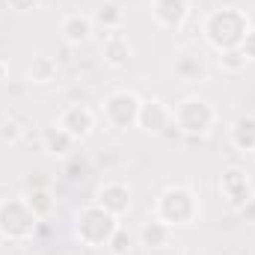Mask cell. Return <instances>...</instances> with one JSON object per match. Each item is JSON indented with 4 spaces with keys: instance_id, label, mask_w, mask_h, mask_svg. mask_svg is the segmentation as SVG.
<instances>
[{
    "instance_id": "6da1fadb",
    "label": "cell",
    "mask_w": 255,
    "mask_h": 255,
    "mask_svg": "<svg viewBox=\"0 0 255 255\" xmlns=\"http://www.w3.org/2000/svg\"><path fill=\"white\" fill-rule=\"evenodd\" d=\"M250 27L253 24H250V18H247L244 9H238V6H220V9H214V12L205 15L202 36H205V42L217 54H223V51L241 48V42L250 33Z\"/></svg>"
},
{
    "instance_id": "7a4b0ae2",
    "label": "cell",
    "mask_w": 255,
    "mask_h": 255,
    "mask_svg": "<svg viewBox=\"0 0 255 255\" xmlns=\"http://www.w3.org/2000/svg\"><path fill=\"white\" fill-rule=\"evenodd\" d=\"M116 229H119V217L104 211L98 202L83 205L74 217V238L89 250H104Z\"/></svg>"
},
{
    "instance_id": "3957f363",
    "label": "cell",
    "mask_w": 255,
    "mask_h": 255,
    "mask_svg": "<svg viewBox=\"0 0 255 255\" xmlns=\"http://www.w3.org/2000/svg\"><path fill=\"white\" fill-rule=\"evenodd\" d=\"M154 220H160L169 229H181V226H193L199 220V199L190 187L175 184L157 196L154 202Z\"/></svg>"
},
{
    "instance_id": "277c9868",
    "label": "cell",
    "mask_w": 255,
    "mask_h": 255,
    "mask_svg": "<svg viewBox=\"0 0 255 255\" xmlns=\"http://www.w3.org/2000/svg\"><path fill=\"white\" fill-rule=\"evenodd\" d=\"M39 217L33 214V208L27 205L24 196H12V199H0V238L12 241V244H24L33 241L39 232Z\"/></svg>"
},
{
    "instance_id": "5b68a950",
    "label": "cell",
    "mask_w": 255,
    "mask_h": 255,
    "mask_svg": "<svg viewBox=\"0 0 255 255\" xmlns=\"http://www.w3.org/2000/svg\"><path fill=\"white\" fill-rule=\"evenodd\" d=\"M175 128L184 133V136H208L214 128H217V110L211 101L205 98H184L181 104H175Z\"/></svg>"
},
{
    "instance_id": "8992f818",
    "label": "cell",
    "mask_w": 255,
    "mask_h": 255,
    "mask_svg": "<svg viewBox=\"0 0 255 255\" xmlns=\"http://www.w3.org/2000/svg\"><path fill=\"white\" fill-rule=\"evenodd\" d=\"M139 104L142 98L136 92H128V89H116L104 98L101 104V113L116 130H128V128H136V116H139Z\"/></svg>"
},
{
    "instance_id": "52a82bcc",
    "label": "cell",
    "mask_w": 255,
    "mask_h": 255,
    "mask_svg": "<svg viewBox=\"0 0 255 255\" xmlns=\"http://www.w3.org/2000/svg\"><path fill=\"white\" fill-rule=\"evenodd\" d=\"M136 128L151 133V136H172L175 128V113L169 104H163L160 98H142L139 104V116H136Z\"/></svg>"
},
{
    "instance_id": "ba28073f",
    "label": "cell",
    "mask_w": 255,
    "mask_h": 255,
    "mask_svg": "<svg viewBox=\"0 0 255 255\" xmlns=\"http://www.w3.org/2000/svg\"><path fill=\"white\" fill-rule=\"evenodd\" d=\"M220 196L226 199V205L238 214L250 199H255V190H253V181L250 175L241 169V166H226L220 172Z\"/></svg>"
},
{
    "instance_id": "9c48e42d",
    "label": "cell",
    "mask_w": 255,
    "mask_h": 255,
    "mask_svg": "<svg viewBox=\"0 0 255 255\" xmlns=\"http://www.w3.org/2000/svg\"><path fill=\"white\" fill-rule=\"evenodd\" d=\"M57 125L80 142V139H86V136L95 130V113H92L86 104H68L63 113H60Z\"/></svg>"
},
{
    "instance_id": "30bf717a",
    "label": "cell",
    "mask_w": 255,
    "mask_h": 255,
    "mask_svg": "<svg viewBox=\"0 0 255 255\" xmlns=\"http://www.w3.org/2000/svg\"><path fill=\"white\" fill-rule=\"evenodd\" d=\"M151 15L157 21V27L163 30H181L187 15H190V3L187 0H154L151 3Z\"/></svg>"
},
{
    "instance_id": "8fae6325",
    "label": "cell",
    "mask_w": 255,
    "mask_h": 255,
    "mask_svg": "<svg viewBox=\"0 0 255 255\" xmlns=\"http://www.w3.org/2000/svg\"><path fill=\"white\" fill-rule=\"evenodd\" d=\"M130 199H133V193H130V187L122 184V181L104 184V187L98 190V196H95V202H98L104 211H110L113 217H119V220L130 211Z\"/></svg>"
},
{
    "instance_id": "7c38bea8",
    "label": "cell",
    "mask_w": 255,
    "mask_h": 255,
    "mask_svg": "<svg viewBox=\"0 0 255 255\" xmlns=\"http://www.w3.org/2000/svg\"><path fill=\"white\" fill-rule=\"evenodd\" d=\"M92 15H83V12H71V15H65L63 24H60V36H63L65 45H71V48H80V45H86L89 39H92Z\"/></svg>"
},
{
    "instance_id": "4fadbf2b",
    "label": "cell",
    "mask_w": 255,
    "mask_h": 255,
    "mask_svg": "<svg viewBox=\"0 0 255 255\" xmlns=\"http://www.w3.org/2000/svg\"><path fill=\"white\" fill-rule=\"evenodd\" d=\"M101 57H104V63L113 65V68H125L130 63V57H133V45H130V39L122 36L119 30L116 33H107V39L101 45Z\"/></svg>"
},
{
    "instance_id": "5bb4252c",
    "label": "cell",
    "mask_w": 255,
    "mask_h": 255,
    "mask_svg": "<svg viewBox=\"0 0 255 255\" xmlns=\"http://www.w3.org/2000/svg\"><path fill=\"white\" fill-rule=\"evenodd\" d=\"M172 71H175V77L184 80V83H199V80L208 77V65H205V60H202L199 54H193V51H181V54H175Z\"/></svg>"
},
{
    "instance_id": "9a60e30c",
    "label": "cell",
    "mask_w": 255,
    "mask_h": 255,
    "mask_svg": "<svg viewBox=\"0 0 255 255\" xmlns=\"http://www.w3.org/2000/svg\"><path fill=\"white\" fill-rule=\"evenodd\" d=\"M60 77V65L51 54H36L30 63H27V80L30 83H39V86H48Z\"/></svg>"
},
{
    "instance_id": "2e32d148",
    "label": "cell",
    "mask_w": 255,
    "mask_h": 255,
    "mask_svg": "<svg viewBox=\"0 0 255 255\" xmlns=\"http://www.w3.org/2000/svg\"><path fill=\"white\" fill-rule=\"evenodd\" d=\"M229 139H232V145L238 148V151H255V116H241V119H235V125L229 130Z\"/></svg>"
},
{
    "instance_id": "e0dca14e",
    "label": "cell",
    "mask_w": 255,
    "mask_h": 255,
    "mask_svg": "<svg viewBox=\"0 0 255 255\" xmlns=\"http://www.w3.org/2000/svg\"><path fill=\"white\" fill-rule=\"evenodd\" d=\"M42 142H45V151L54 154V157H68V154L74 151V145H77V139H74L71 133H65L60 125L48 128L45 136H42Z\"/></svg>"
},
{
    "instance_id": "ac0fdd59",
    "label": "cell",
    "mask_w": 255,
    "mask_h": 255,
    "mask_svg": "<svg viewBox=\"0 0 255 255\" xmlns=\"http://www.w3.org/2000/svg\"><path fill=\"white\" fill-rule=\"evenodd\" d=\"M92 24L104 27L107 33H116V30L125 24V9H122L119 3H113V0H104V3L92 12Z\"/></svg>"
},
{
    "instance_id": "d6986e66",
    "label": "cell",
    "mask_w": 255,
    "mask_h": 255,
    "mask_svg": "<svg viewBox=\"0 0 255 255\" xmlns=\"http://www.w3.org/2000/svg\"><path fill=\"white\" fill-rule=\"evenodd\" d=\"M169 238H172V229L169 226H163L160 220H148L142 229H139V244L142 247H148V250H163L166 244H169Z\"/></svg>"
},
{
    "instance_id": "ffe728a7",
    "label": "cell",
    "mask_w": 255,
    "mask_h": 255,
    "mask_svg": "<svg viewBox=\"0 0 255 255\" xmlns=\"http://www.w3.org/2000/svg\"><path fill=\"white\" fill-rule=\"evenodd\" d=\"M24 199H27V205L33 208V214L39 220H48L54 214V208H57V199H54V193L48 190V187H33Z\"/></svg>"
},
{
    "instance_id": "44dd1931",
    "label": "cell",
    "mask_w": 255,
    "mask_h": 255,
    "mask_svg": "<svg viewBox=\"0 0 255 255\" xmlns=\"http://www.w3.org/2000/svg\"><path fill=\"white\" fill-rule=\"evenodd\" d=\"M107 250H110V255H130V250H133V235L128 232L125 226H119L113 232V238L107 241Z\"/></svg>"
},
{
    "instance_id": "7402d4cb",
    "label": "cell",
    "mask_w": 255,
    "mask_h": 255,
    "mask_svg": "<svg viewBox=\"0 0 255 255\" xmlns=\"http://www.w3.org/2000/svg\"><path fill=\"white\" fill-rule=\"evenodd\" d=\"M24 136V122L18 116H3L0 119V142H18Z\"/></svg>"
},
{
    "instance_id": "603a6c76",
    "label": "cell",
    "mask_w": 255,
    "mask_h": 255,
    "mask_svg": "<svg viewBox=\"0 0 255 255\" xmlns=\"http://www.w3.org/2000/svg\"><path fill=\"white\" fill-rule=\"evenodd\" d=\"M247 57L241 54V48H232V51H223L220 54V68L223 71H229V74H241L244 68H247Z\"/></svg>"
},
{
    "instance_id": "cb8c5ba5",
    "label": "cell",
    "mask_w": 255,
    "mask_h": 255,
    "mask_svg": "<svg viewBox=\"0 0 255 255\" xmlns=\"http://www.w3.org/2000/svg\"><path fill=\"white\" fill-rule=\"evenodd\" d=\"M6 6L18 15H27V12H36L39 9V0H6Z\"/></svg>"
},
{
    "instance_id": "d4e9b609",
    "label": "cell",
    "mask_w": 255,
    "mask_h": 255,
    "mask_svg": "<svg viewBox=\"0 0 255 255\" xmlns=\"http://www.w3.org/2000/svg\"><path fill=\"white\" fill-rule=\"evenodd\" d=\"M241 54H244L250 63H255V27H250V33L244 36V42H241Z\"/></svg>"
},
{
    "instance_id": "484cf974",
    "label": "cell",
    "mask_w": 255,
    "mask_h": 255,
    "mask_svg": "<svg viewBox=\"0 0 255 255\" xmlns=\"http://www.w3.org/2000/svg\"><path fill=\"white\" fill-rule=\"evenodd\" d=\"M238 214H241V217H244L247 223H255V199H250V202H247V205H244V208H241Z\"/></svg>"
},
{
    "instance_id": "4316f807",
    "label": "cell",
    "mask_w": 255,
    "mask_h": 255,
    "mask_svg": "<svg viewBox=\"0 0 255 255\" xmlns=\"http://www.w3.org/2000/svg\"><path fill=\"white\" fill-rule=\"evenodd\" d=\"M6 80H9V63L0 57V86H6Z\"/></svg>"
},
{
    "instance_id": "83f0119b",
    "label": "cell",
    "mask_w": 255,
    "mask_h": 255,
    "mask_svg": "<svg viewBox=\"0 0 255 255\" xmlns=\"http://www.w3.org/2000/svg\"><path fill=\"white\" fill-rule=\"evenodd\" d=\"M187 255H205V253H199V250H196V253H187Z\"/></svg>"
},
{
    "instance_id": "f1b7e54d",
    "label": "cell",
    "mask_w": 255,
    "mask_h": 255,
    "mask_svg": "<svg viewBox=\"0 0 255 255\" xmlns=\"http://www.w3.org/2000/svg\"><path fill=\"white\" fill-rule=\"evenodd\" d=\"M232 255H241V253H232Z\"/></svg>"
},
{
    "instance_id": "f546056e",
    "label": "cell",
    "mask_w": 255,
    "mask_h": 255,
    "mask_svg": "<svg viewBox=\"0 0 255 255\" xmlns=\"http://www.w3.org/2000/svg\"><path fill=\"white\" fill-rule=\"evenodd\" d=\"M253 154H255V151H253Z\"/></svg>"
}]
</instances>
